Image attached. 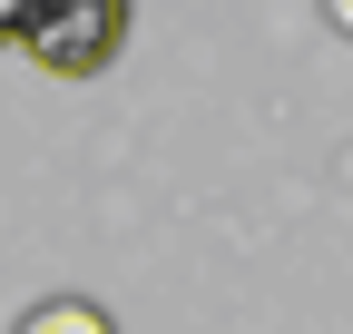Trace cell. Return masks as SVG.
Returning <instances> with one entry per match:
<instances>
[{
  "instance_id": "6da1fadb",
  "label": "cell",
  "mask_w": 353,
  "mask_h": 334,
  "mask_svg": "<svg viewBox=\"0 0 353 334\" xmlns=\"http://www.w3.org/2000/svg\"><path fill=\"white\" fill-rule=\"evenodd\" d=\"M128 0H39L30 30H20V50L50 69V79H99L118 50H128Z\"/></svg>"
},
{
  "instance_id": "7a4b0ae2",
  "label": "cell",
  "mask_w": 353,
  "mask_h": 334,
  "mask_svg": "<svg viewBox=\"0 0 353 334\" xmlns=\"http://www.w3.org/2000/svg\"><path fill=\"white\" fill-rule=\"evenodd\" d=\"M10 334H118V324H108V305H88V295H39Z\"/></svg>"
},
{
  "instance_id": "3957f363",
  "label": "cell",
  "mask_w": 353,
  "mask_h": 334,
  "mask_svg": "<svg viewBox=\"0 0 353 334\" xmlns=\"http://www.w3.org/2000/svg\"><path fill=\"white\" fill-rule=\"evenodd\" d=\"M30 10H39V0H0V50H20V30H30Z\"/></svg>"
},
{
  "instance_id": "277c9868",
  "label": "cell",
  "mask_w": 353,
  "mask_h": 334,
  "mask_svg": "<svg viewBox=\"0 0 353 334\" xmlns=\"http://www.w3.org/2000/svg\"><path fill=\"white\" fill-rule=\"evenodd\" d=\"M324 10H334V20H343V30H353V0H324Z\"/></svg>"
}]
</instances>
